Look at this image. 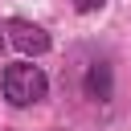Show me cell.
Masks as SVG:
<instances>
[{
  "label": "cell",
  "mask_w": 131,
  "mask_h": 131,
  "mask_svg": "<svg viewBox=\"0 0 131 131\" xmlns=\"http://www.w3.org/2000/svg\"><path fill=\"white\" fill-rule=\"evenodd\" d=\"M8 41H12L25 57H41V53L49 49V33H45L41 25H29V20H12V25H8Z\"/></svg>",
  "instance_id": "2"
},
{
  "label": "cell",
  "mask_w": 131,
  "mask_h": 131,
  "mask_svg": "<svg viewBox=\"0 0 131 131\" xmlns=\"http://www.w3.org/2000/svg\"><path fill=\"white\" fill-rule=\"evenodd\" d=\"M45 94H49V82H45V74H41L37 66L16 61V66L4 70V98H8L12 106H33V102H41Z\"/></svg>",
  "instance_id": "1"
},
{
  "label": "cell",
  "mask_w": 131,
  "mask_h": 131,
  "mask_svg": "<svg viewBox=\"0 0 131 131\" xmlns=\"http://www.w3.org/2000/svg\"><path fill=\"white\" fill-rule=\"evenodd\" d=\"M86 94H90V98H98V102H106V98H111V66L94 61V66L86 70Z\"/></svg>",
  "instance_id": "3"
},
{
  "label": "cell",
  "mask_w": 131,
  "mask_h": 131,
  "mask_svg": "<svg viewBox=\"0 0 131 131\" xmlns=\"http://www.w3.org/2000/svg\"><path fill=\"white\" fill-rule=\"evenodd\" d=\"M0 45H4V29H0Z\"/></svg>",
  "instance_id": "5"
},
{
  "label": "cell",
  "mask_w": 131,
  "mask_h": 131,
  "mask_svg": "<svg viewBox=\"0 0 131 131\" xmlns=\"http://www.w3.org/2000/svg\"><path fill=\"white\" fill-rule=\"evenodd\" d=\"M102 4H106V0H74V8H78V12H98Z\"/></svg>",
  "instance_id": "4"
}]
</instances>
